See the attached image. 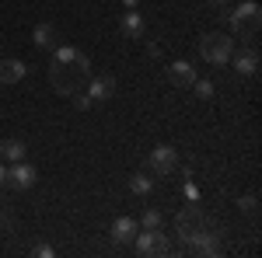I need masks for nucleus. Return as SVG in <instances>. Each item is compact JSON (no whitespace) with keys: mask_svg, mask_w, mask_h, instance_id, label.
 Segmentation results:
<instances>
[{"mask_svg":"<svg viewBox=\"0 0 262 258\" xmlns=\"http://www.w3.org/2000/svg\"><path fill=\"white\" fill-rule=\"evenodd\" d=\"M35 255L39 258H53V248H49V244H35Z\"/></svg>","mask_w":262,"mask_h":258,"instance_id":"obj_23","label":"nucleus"},{"mask_svg":"<svg viewBox=\"0 0 262 258\" xmlns=\"http://www.w3.org/2000/svg\"><path fill=\"white\" fill-rule=\"evenodd\" d=\"M140 227H143V230H154V227H161V213H158L154 206H147V209H143V217H140Z\"/></svg>","mask_w":262,"mask_h":258,"instance_id":"obj_18","label":"nucleus"},{"mask_svg":"<svg viewBox=\"0 0 262 258\" xmlns=\"http://www.w3.org/2000/svg\"><path fill=\"white\" fill-rule=\"evenodd\" d=\"M147 53H150L154 60H161V56H164V45H161V42H147Z\"/></svg>","mask_w":262,"mask_h":258,"instance_id":"obj_22","label":"nucleus"},{"mask_svg":"<svg viewBox=\"0 0 262 258\" xmlns=\"http://www.w3.org/2000/svg\"><path fill=\"white\" fill-rule=\"evenodd\" d=\"M4 181H7V168L0 164V185H4Z\"/></svg>","mask_w":262,"mask_h":258,"instance_id":"obj_26","label":"nucleus"},{"mask_svg":"<svg viewBox=\"0 0 262 258\" xmlns=\"http://www.w3.org/2000/svg\"><path fill=\"white\" fill-rule=\"evenodd\" d=\"M70 98H74V105H77V108H81V112H88V108H91V105H95V101H91V95H88V91H77V95H70Z\"/></svg>","mask_w":262,"mask_h":258,"instance_id":"obj_21","label":"nucleus"},{"mask_svg":"<svg viewBox=\"0 0 262 258\" xmlns=\"http://www.w3.org/2000/svg\"><path fill=\"white\" fill-rule=\"evenodd\" d=\"M203 227H210V217H206V209L203 206H185L175 220V230H179L182 241H189L192 234H200Z\"/></svg>","mask_w":262,"mask_h":258,"instance_id":"obj_4","label":"nucleus"},{"mask_svg":"<svg viewBox=\"0 0 262 258\" xmlns=\"http://www.w3.org/2000/svg\"><path fill=\"white\" fill-rule=\"evenodd\" d=\"M147 164H150V171H154L158 178H164V175L179 171V150H175V147H168V143H158V147L150 150Z\"/></svg>","mask_w":262,"mask_h":258,"instance_id":"obj_6","label":"nucleus"},{"mask_svg":"<svg viewBox=\"0 0 262 258\" xmlns=\"http://www.w3.org/2000/svg\"><path fill=\"white\" fill-rule=\"evenodd\" d=\"M206 4H210V7H224L227 0H206Z\"/></svg>","mask_w":262,"mask_h":258,"instance_id":"obj_25","label":"nucleus"},{"mask_svg":"<svg viewBox=\"0 0 262 258\" xmlns=\"http://www.w3.org/2000/svg\"><path fill=\"white\" fill-rule=\"evenodd\" d=\"M126 4V11H133V7H140V0H122Z\"/></svg>","mask_w":262,"mask_h":258,"instance_id":"obj_24","label":"nucleus"},{"mask_svg":"<svg viewBox=\"0 0 262 258\" xmlns=\"http://www.w3.org/2000/svg\"><path fill=\"white\" fill-rule=\"evenodd\" d=\"M35 181H39V171H35V164H28V160H18V164H11V168H7V181H4V185H11L14 192H28Z\"/></svg>","mask_w":262,"mask_h":258,"instance_id":"obj_7","label":"nucleus"},{"mask_svg":"<svg viewBox=\"0 0 262 258\" xmlns=\"http://www.w3.org/2000/svg\"><path fill=\"white\" fill-rule=\"evenodd\" d=\"M238 206H242L245 213L255 217V213H259V196H242V199H238Z\"/></svg>","mask_w":262,"mask_h":258,"instance_id":"obj_20","label":"nucleus"},{"mask_svg":"<svg viewBox=\"0 0 262 258\" xmlns=\"http://www.w3.org/2000/svg\"><path fill=\"white\" fill-rule=\"evenodd\" d=\"M88 80H91V60L77 45H56L53 49V63H49L53 91L63 95V98H70V95H77V91L88 87Z\"/></svg>","mask_w":262,"mask_h":258,"instance_id":"obj_1","label":"nucleus"},{"mask_svg":"<svg viewBox=\"0 0 262 258\" xmlns=\"http://www.w3.org/2000/svg\"><path fill=\"white\" fill-rule=\"evenodd\" d=\"M133 248H137V255L150 258V255H168V238L161 234V227H154V230H137V238H133Z\"/></svg>","mask_w":262,"mask_h":258,"instance_id":"obj_5","label":"nucleus"},{"mask_svg":"<svg viewBox=\"0 0 262 258\" xmlns=\"http://www.w3.org/2000/svg\"><path fill=\"white\" fill-rule=\"evenodd\" d=\"M168 80L175 84V87H192V80H196V66L189 60H175L168 66Z\"/></svg>","mask_w":262,"mask_h":258,"instance_id":"obj_10","label":"nucleus"},{"mask_svg":"<svg viewBox=\"0 0 262 258\" xmlns=\"http://www.w3.org/2000/svg\"><path fill=\"white\" fill-rule=\"evenodd\" d=\"M231 63L242 77H252L259 70V49H245V53H231Z\"/></svg>","mask_w":262,"mask_h":258,"instance_id":"obj_13","label":"nucleus"},{"mask_svg":"<svg viewBox=\"0 0 262 258\" xmlns=\"http://www.w3.org/2000/svg\"><path fill=\"white\" fill-rule=\"evenodd\" d=\"M192 91H196V98H200V101H210V98H213V84H210V80H200V77H196V80H192Z\"/></svg>","mask_w":262,"mask_h":258,"instance_id":"obj_19","label":"nucleus"},{"mask_svg":"<svg viewBox=\"0 0 262 258\" xmlns=\"http://www.w3.org/2000/svg\"><path fill=\"white\" fill-rule=\"evenodd\" d=\"M119 32L126 35V39H143V35H147V21L140 18V11H137V7L122 14V21H119Z\"/></svg>","mask_w":262,"mask_h":258,"instance_id":"obj_11","label":"nucleus"},{"mask_svg":"<svg viewBox=\"0 0 262 258\" xmlns=\"http://www.w3.org/2000/svg\"><path fill=\"white\" fill-rule=\"evenodd\" d=\"M150 189H154V178L147 175V171H137V175H129V192L133 196H150Z\"/></svg>","mask_w":262,"mask_h":258,"instance_id":"obj_17","label":"nucleus"},{"mask_svg":"<svg viewBox=\"0 0 262 258\" xmlns=\"http://www.w3.org/2000/svg\"><path fill=\"white\" fill-rule=\"evenodd\" d=\"M259 25H262V7L255 0L238 4V7L231 11V28H234V35H242V39H255V35H259Z\"/></svg>","mask_w":262,"mask_h":258,"instance_id":"obj_3","label":"nucleus"},{"mask_svg":"<svg viewBox=\"0 0 262 258\" xmlns=\"http://www.w3.org/2000/svg\"><path fill=\"white\" fill-rule=\"evenodd\" d=\"M192 255H203V258H210V255H221V238L213 234V227H203L200 234H192L189 241H182Z\"/></svg>","mask_w":262,"mask_h":258,"instance_id":"obj_8","label":"nucleus"},{"mask_svg":"<svg viewBox=\"0 0 262 258\" xmlns=\"http://www.w3.org/2000/svg\"><path fill=\"white\" fill-rule=\"evenodd\" d=\"M231 53H234V39H231L227 32H206L200 39V56L210 63V66L231 63Z\"/></svg>","mask_w":262,"mask_h":258,"instance_id":"obj_2","label":"nucleus"},{"mask_svg":"<svg viewBox=\"0 0 262 258\" xmlns=\"http://www.w3.org/2000/svg\"><path fill=\"white\" fill-rule=\"evenodd\" d=\"M32 42H35L39 49H53V45H56V25L39 21V25H35V32H32Z\"/></svg>","mask_w":262,"mask_h":258,"instance_id":"obj_15","label":"nucleus"},{"mask_svg":"<svg viewBox=\"0 0 262 258\" xmlns=\"http://www.w3.org/2000/svg\"><path fill=\"white\" fill-rule=\"evenodd\" d=\"M88 95H91V101H108L112 95H116V77H108V74L95 77V74H91V80H88Z\"/></svg>","mask_w":262,"mask_h":258,"instance_id":"obj_9","label":"nucleus"},{"mask_svg":"<svg viewBox=\"0 0 262 258\" xmlns=\"http://www.w3.org/2000/svg\"><path fill=\"white\" fill-rule=\"evenodd\" d=\"M25 154H28V150H25V143H21V139H4V143H0V157L7 160V164L25 160Z\"/></svg>","mask_w":262,"mask_h":258,"instance_id":"obj_16","label":"nucleus"},{"mask_svg":"<svg viewBox=\"0 0 262 258\" xmlns=\"http://www.w3.org/2000/svg\"><path fill=\"white\" fill-rule=\"evenodd\" d=\"M28 74V63L21 60H0V84H18Z\"/></svg>","mask_w":262,"mask_h":258,"instance_id":"obj_14","label":"nucleus"},{"mask_svg":"<svg viewBox=\"0 0 262 258\" xmlns=\"http://www.w3.org/2000/svg\"><path fill=\"white\" fill-rule=\"evenodd\" d=\"M137 230H140V223L133 217H116V223H112V241L116 244H129V241L137 238Z\"/></svg>","mask_w":262,"mask_h":258,"instance_id":"obj_12","label":"nucleus"}]
</instances>
